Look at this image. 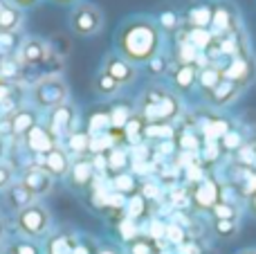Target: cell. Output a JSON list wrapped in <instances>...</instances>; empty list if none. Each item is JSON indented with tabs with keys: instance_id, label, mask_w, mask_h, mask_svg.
Wrapping results in <instances>:
<instances>
[{
	"instance_id": "22",
	"label": "cell",
	"mask_w": 256,
	"mask_h": 254,
	"mask_svg": "<svg viewBox=\"0 0 256 254\" xmlns=\"http://www.w3.org/2000/svg\"><path fill=\"white\" fill-rule=\"evenodd\" d=\"M198 84V68L196 66H178L176 72H173V86L182 92L191 90Z\"/></svg>"
},
{
	"instance_id": "14",
	"label": "cell",
	"mask_w": 256,
	"mask_h": 254,
	"mask_svg": "<svg viewBox=\"0 0 256 254\" xmlns=\"http://www.w3.org/2000/svg\"><path fill=\"white\" fill-rule=\"evenodd\" d=\"M240 90L243 88H240L238 84H234V81H230V79H222L216 88L204 92V99H207V104H212V106L222 108V106H230L234 99H238Z\"/></svg>"
},
{
	"instance_id": "10",
	"label": "cell",
	"mask_w": 256,
	"mask_h": 254,
	"mask_svg": "<svg viewBox=\"0 0 256 254\" xmlns=\"http://www.w3.org/2000/svg\"><path fill=\"white\" fill-rule=\"evenodd\" d=\"M102 70L106 72L110 79H115L120 86H128L137 79V66L128 63L124 56H120V54H108Z\"/></svg>"
},
{
	"instance_id": "48",
	"label": "cell",
	"mask_w": 256,
	"mask_h": 254,
	"mask_svg": "<svg viewBox=\"0 0 256 254\" xmlns=\"http://www.w3.org/2000/svg\"><path fill=\"white\" fill-rule=\"evenodd\" d=\"M146 66L150 68V72H153V74H162V72L166 70V63H164V58H162V56H155L153 61L146 63Z\"/></svg>"
},
{
	"instance_id": "52",
	"label": "cell",
	"mask_w": 256,
	"mask_h": 254,
	"mask_svg": "<svg viewBox=\"0 0 256 254\" xmlns=\"http://www.w3.org/2000/svg\"><path fill=\"white\" fill-rule=\"evenodd\" d=\"M52 2L61 4V7H76V4H79L81 0H52Z\"/></svg>"
},
{
	"instance_id": "37",
	"label": "cell",
	"mask_w": 256,
	"mask_h": 254,
	"mask_svg": "<svg viewBox=\"0 0 256 254\" xmlns=\"http://www.w3.org/2000/svg\"><path fill=\"white\" fill-rule=\"evenodd\" d=\"M212 214L216 216V220H236L238 212H236V207L232 205V202L220 200V202H218V205L212 210Z\"/></svg>"
},
{
	"instance_id": "43",
	"label": "cell",
	"mask_w": 256,
	"mask_h": 254,
	"mask_svg": "<svg viewBox=\"0 0 256 254\" xmlns=\"http://www.w3.org/2000/svg\"><path fill=\"white\" fill-rule=\"evenodd\" d=\"M135 234H137V228H135V220L132 218H124L122 220V236L126 238V241H135Z\"/></svg>"
},
{
	"instance_id": "21",
	"label": "cell",
	"mask_w": 256,
	"mask_h": 254,
	"mask_svg": "<svg viewBox=\"0 0 256 254\" xmlns=\"http://www.w3.org/2000/svg\"><path fill=\"white\" fill-rule=\"evenodd\" d=\"M222 79H225V76H222L220 66L209 63V66H204V68H200V70H198V84H196V86H200V90H202V92H209V90L216 88Z\"/></svg>"
},
{
	"instance_id": "29",
	"label": "cell",
	"mask_w": 256,
	"mask_h": 254,
	"mask_svg": "<svg viewBox=\"0 0 256 254\" xmlns=\"http://www.w3.org/2000/svg\"><path fill=\"white\" fill-rule=\"evenodd\" d=\"M106 162H108V169L110 171L122 174L128 166V151H124V148H120V146L110 148V151L106 153Z\"/></svg>"
},
{
	"instance_id": "40",
	"label": "cell",
	"mask_w": 256,
	"mask_h": 254,
	"mask_svg": "<svg viewBox=\"0 0 256 254\" xmlns=\"http://www.w3.org/2000/svg\"><path fill=\"white\" fill-rule=\"evenodd\" d=\"M173 135V128L168 124H146V130H144V138H158V140H164V138H171Z\"/></svg>"
},
{
	"instance_id": "34",
	"label": "cell",
	"mask_w": 256,
	"mask_h": 254,
	"mask_svg": "<svg viewBox=\"0 0 256 254\" xmlns=\"http://www.w3.org/2000/svg\"><path fill=\"white\" fill-rule=\"evenodd\" d=\"M180 22H182V18H180V14H178L176 9H164V12L160 14V18H158L160 30H166V32L178 30Z\"/></svg>"
},
{
	"instance_id": "13",
	"label": "cell",
	"mask_w": 256,
	"mask_h": 254,
	"mask_svg": "<svg viewBox=\"0 0 256 254\" xmlns=\"http://www.w3.org/2000/svg\"><path fill=\"white\" fill-rule=\"evenodd\" d=\"M20 182L30 189V194L34 198H40V196H48V194L52 192L54 178L43 169V166H32V169L25 171V176H22Z\"/></svg>"
},
{
	"instance_id": "55",
	"label": "cell",
	"mask_w": 256,
	"mask_h": 254,
	"mask_svg": "<svg viewBox=\"0 0 256 254\" xmlns=\"http://www.w3.org/2000/svg\"><path fill=\"white\" fill-rule=\"evenodd\" d=\"M2 236H4V220L0 218V238H2Z\"/></svg>"
},
{
	"instance_id": "15",
	"label": "cell",
	"mask_w": 256,
	"mask_h": 254,
	"mask_svg": "<svg viewBox=\"0 0 256 254\" xmlns=\"http://www.w3.org/2000/svg\"><path fill=\"white\" fill-rule=\"evenodd\" d=\"M70 156L63 151L61 146H56L54 151H50L48 156H43V169L48 171L52 178H66L70 174Z\"/></svg>"
},
{
	"instance_id": "12",
	"label": "cell",
	"mask_w": 256,
	"mask_h": 254,
	"mask_svg": "<svg viewBox=\"0 0 256 254\" xmlns=\"http://www.w3.org/2000/svg\"><path fill=\"white\" fill-rule=\"evenodd\" d=\"M191 200H194V205L198 207V210L212 212L214 207L220 202V184L212 178L200 180V182H196L194 192H191Z\"/></svg>"
},
{
	"instance_id": "2",
	"label": "cell",
	"mask_w": 256,
	"mask_h": 254,
	"mask_svg": "<svg viewBox=\"0 0 256 254\" xmlns=\"http://www.w3.org/2000/svg\"><path fill=\"white\" fill-rule=\"evenodd\" d=\"M137 115L146 124H168L180 115V99L162 86H150L142 94Z\"/></svg>"
},
{
	"instance_id": "7",
	"label": "cell",
	"mask_w": 256,
	"mask_h": 254,
	"mask_svg": "<svg viewBox=\"0 0 256 254\" xmlns=\"http://www.w3.org/2000/svg\"><path fill=\"white\" fill-rule=\"evenodd\" d=\"M16 56L25 68H38L52 56V50H50L48 40L38 38V36H30V38L20 40Z\"/></svg>"
},
{
	"instance_id": "53",
	"label": "cell",
	"mask_w": 256,
	"mask_h": 254,
	"mask_svg": "<svg viewBox=\"0 0 256 254\" xmlns=\"http://www.w3.org/2000/svg\"><path fill=\"white\" fill-rule=\"evenodd\" d=\"M250 212H252V214L256 216V194H252V196H250Z\"/></svg>"
},
{
	"instance_id": "31",
	"label": "cell",
	"mask_w": 256,
	"mask_h": 254,
	"mask_svg": "<svg viewBox=\"0 0 256 254\" xmlns=\"http://www.w3.org/2000/svg\"><path fill=\"white\" fill-rule=\"evenodd\" d=\"M18 48H20V43H18L16 32H9V34L0 32V58H7V56L18 54Z\"/></svg>"
},
{
	"instance_id": "26",
	"label": "cell",
	"mask_w": 256,
	"mask_h": 254,
	"mask_svg": "<svg viewBox=\"0 0 256 254\" xmlns=\"http://www.w3.org/2000/svg\"><path fill=\"white\" fill-rule=\"evenodd\" d=\"M20 68H22V63L18 61V56L0 58V81H4V84L16 81L20 76Z\"/></svg>"
},
{
	"instance_id": "28",
	"label": "cell",
	"mask_w": 256,
	"mask_h": 254,
	"mask_svg": "<svg viewBox=\"0 0 256 254\" xmlns=\"http://www.w3.org/2000/svg\"><path fill=\"white\" fill-rule=\"evenodd\" d=\"M120 88H122V86L117 84L115 79H110V76H108L104 70L99 72L97 79H94V92L102 94V97H110V94H115Z\"/></svg>"
},
{
	"instance_id": "35",
	"label": "cell",
	"mask_w": 256,
	"mask_h": 254,
	"mask_svg": "<svg viewBox=\"0 0 256 254\" xmlns=\"http://www.w3.org/2000/svg\"><path fill=\"white\" fill-rule=\"evenodd\" d=\"M112 187H115V192L117 194H122V196H135V189H137V184H135V178L132 176H128V174H120L115 180H112Z\"/></svg>"
},
{
	"instance_id": "44",
	"label": "cell",
	"mask_w": 256,
	"mask_h": 254,
	"mask_svg": "<svg viewBox=\"0 0 256 254\" xmlns=\"http://www.w3.org/2000/svg\"><path fill=\"white\" fill-rule=\"evenodd\" d=\"M216 232L218 236H232L236 232V223L234 220H216Z\"/></svg>"
},
{
	"instance_id": "8",
	"label": "cell",
	"mask_w": 256,
	"mask_h": 254,
	"mask_svg": "<svg viewBox=\"0 0 256 254\" xmlns=\"http://www.w3.org/2000/svg\"><path fill=\"white\" fill-rule=\"evenodd\" d=\"M74 122H76L74 108H72L70 104H61V106L50 110L48 128L54 138L61 140V138H68L70 133H74Z\"/></svg>"
},
{
	"instance_id": "38",
	"label": "cell",
	"mask_w": 256,
	"mask_h": 254,
	"mask_svg": "<svg viewBox=\"0 0 256 254\" xmlns=\"http://www.w3.org/2000/svg\"><path fill=\"white\" fill-rule=\"evenodd\" d=\"M230 126H227V122H222V120H214V122H209L207 126H204V133H207V138L209 140H218V138H225L227 133H230Z\"/></svg>"
},
{
	"instance_id": "54",
	"label": "cell",
	"mask_w": 256,
	"mask_h": 254,
	"mask_svg": "<svg viewBox=\"0 0 256 254\" xmlns=\"http://www.w3.org/2000/svg\"><path fill=\"white\" fill-rule=\"evenodd\" d=\"M7 7H9V0H0V14H2Z\"/></svg>"
},
{
	"instance_id": "50",
	"label": "cell",
	"mask_w": 256,
	"mask_h": 254,
	"mask_svg": "<svg viewBox=\"0 0 256 254\" xmlns=\"http://www.w3.org/2000/svg\"><path fill=\"white\" fill-rule=\"evenodd\" d=\"M40 0H9V4H14V7L18 9H27V7H34V4H38Z\"/></svg>"
},
{
	"instance_id": "6",
	"label": "cell",
	"mask_w": 256,
	"mask_h": 254,
	"mask_svg": "<svg viewBox=\"0 0 256 254\" xmlns=\"http://www.w3.org/2000/svg\"><path fill=\"white\" fill-rule=\"evenodd\" d=\"M220 70H222V76H225V79L234 81V84H238L240 88H245V86L256 76V61L248 52H243V54L232 56L230 61H225L220 66Z\"/></svg>"
},
{
	"instance_id": "30",
	"label": "cell",
	"mask_w": 256,
	"mask_h": 254,
	"mask_svg": "<svg viewBox=\"0 0 256 254\" xmlns=\"http://www.w3.org/2000/svg\"><path fill=\"white\" fill-rule=\"evenodd\" d=\"M200 56V50L196 45H191L189 40H182L178 48V66H196Z\"/></svg>"
},
{
	"instance_id": "58",
	"label": "cell",
	"mask_w": 256,
	"mask_h": 254,
	"mask_svg": "<svg viewBox=\"0 0 256 254\" xmlns=\"http://www.w3.org/2000/svg\"><path fill=\"white\" fill-rule=\"evenodd\" d=\"M102 254H115V252H112V250H104Z\"/></svg>"
},
{
	"instance_id": "32",
	"label": "cell",
	"mask_w": 256,
	"mask_h": 254,
	"mask_svg": "<svg viewBox=\"0 0 256 254\" xmlns=\"http://www.w3.org/2000/svg\"><path fill=\"white\" fill-rule=\"evenodd\" d=\"M68 148H70L72 153H76V156H84V153H88L90 148V135L88 133H70L68 135Z\"/></svg>"
},
{
	"instance_id": "18",
	"label": "cell",
	"mask_w": 256,
	"mask_h": 254,
	"mask_svg": "<svg viewBox=\"0 0 256 254\" xmlns=\"http://www.w3.org/2000/svg\"><path fill=\"white\" fill-rule=\"evenodd\" d=\"M70 180L74 187L84 189L88 187L90 182L94 180V166H92V160H88V158H76L74 162H72L70 166Z\"/></svg>"
},
{
	"instance_id": "57",
	"label": "cell",
	"mask_w": 256,
	"mask_h": 254,
	"mask_svg": "<svg viewBox=\"0 0 256 254\" xmlns=\"http://www.w3.org/2000/svg\"><path fill=\"white\" fill-rule=\"evenodd\" d=\"M240 254H256V250H245V252H240Z\"/></svg>"
},
{
	"instance_id": "39",
	"label": "cell",
	"mask_w": 256,
	"mask_h": 254,
	"mask_svg": "<svg viewBox=\"0 0 256 254\" xmlns=\"http://www.w3.org/2000/svg\"><path fill=\"white\" fill-rule=\"evenodd\" d=\"M236 160H238V164L240 166H254V162H256V148H254V144H243V146L236 151Z\"/></svg>"
},
{
	"instance_id": "36",
	"label": "cell",
	"mask_w": 256,
	"mask_h": 254,
	"mask_svg": "<svg viewBox=\"0 0 256 254\" xmlns=\"http://www.w3.org/2000/svg\"><path fill=\"white\" fill-rule=\"evenodd\" d=\"M146 212V198L144 196H130L126 202V218H140V216H144Z\"/></svg>"
},
{
	"instance_id": "41",
	"label": "cell",
	"mask_w": 256,
	"mask_h": 254,
	"mask_svg": "<svg viewBox=\"0 0 256 254\" xmlns=\"http://www.w3.org/2000/svg\"><path fill=\"white\" fill-rule=\"evenodd\" d=\"M130 254H155L153 238H135V241H130Z\"/></svg>"
},
{
	"instance_id": "47",
	"label": "cell",
	"mask_w": 256,
	"mask_h": 254,
	"mask_svg": "<svg viewBox=\"0 0 256 254\" xmlns=\"http://www.w3.org/2000/svg\"><path fill=\"white\" fill-rule=\"evenodd\" d=\"M166 236L173 243H184V230H180L178 225H168L166 228Z\"/></svg>"
},
{
	"instance_id": "49",
	"label": "cell",
	"mask_w": 256,
	"mask_h": 254,
	"mask_svg": "<svg viewBox=\"0 0 256 254\" xmlns=\"http://www.w3.org/2000/svg\"><path fill=\"white\" fill-rule=\"evenodd\" d=\"M162 236H166V228H164V223L153 220V223H150V238H162Z\"/></svg>"
},
{
	"instance_id": "23",
	"label": "cell",
	"mask_w": 256,
	"mask_h": 254,
	"mask_svg": "<svg viewBox=\"0 0 256 254\" xmlns=\"http://www.w3.org/2000/svg\"><path fill=\"white\" fill-rule=\"evenodd\" d=\"M144 130H146V122L142 120L137 112H132V117L128 120V124L122 128V133H124V140L130 144H137L140 140H144Z\"/></svg>"
},
{
	"instance_id": "24",
	"label": "cell",
	"mask_w": 256,
	"mask_h": 254,
	"mask_svg": "<svg viewBox=\"0 0 256 254\" xmlns=\"http://www.w3.org/2000/svg\"><path fill=\"white\" fill-rule=\"evenodd\" d=\"M20 22H22V9L14 7V4H9V7L0 14V32H4V34L18 32Z\"/></svg>"
},
{
	"instance_id": "19",
	"label": "cell",
	"mask_w": 256,
	"mask_h": 254,
	"mask_svg": "<svg viewBox=\"0 0 256 254\" xmlns=\"http://www.w3.org/2000/svg\"><path fill=\"white\" fill-rule=\"evenodd\" d=\"M212 18H214V4H209V2L194 4V7H189V12H186V22H189V27L209 30Z\"/></svg>"
},
{
	"instance_id": "42",
	"label": "cell",
	"mask_w": 256,
	"mask_h": 254,
	"mask_svg": "<svg viewBox=\"0 0 256 254\" xmlns=\"http://www.w3.org/2000/svg\"><path fill=\"white\" fill-rule=\"evenodd\" d=\"M222 146L230 148V151H238V148L243 146V142H240V135L236 133V130H230V133L222 138Z\"/></svg>"
},
{
	"instance_id": "4",
	"label": "cell",
	"mask_w": 256,
	"mask_h": 254,
	"mask_svg": "<svg viewBox=\"0 0 256 254\" xmlns=\"http://www.w3.org/2000/svg\"><path fill=\"white\" fill-rule=\"evenodd\" d=\"M104 20H106L104 9L94 2H79L76 7H72L70 18H68L70 30L74 32L76 36H84V38L86 36L99 34V32L104 30Z\"/></svg>"
},
{
	"instance_id": "25",
	"label": "cell",
	"mask_w": 256,
	"mask_h": 254,
	"mask_svg": "<svg viewBox=\"0 0 256 254\" xmlns=\"http://www.w3.org/2000/svg\"><path fill=\"white\" fill-rule=\"evenodd\" d=\"M76 241L70 234H56L48 241V254H74Z\"/></svg>"
},
{
	"instance_id": "20",
	"label": "cell",
	"mask_w": 256,
	"mask_h": 254,
	"mask_svg": "<svg viewBox=\"0 0 256 254\" xmlns=\"http://www.w3.org/2000/svg\"><path fill=\"white\" fill-rule=\"evenodd\" d=\"M112 130V122H110V108H97L90 112L88 117V135H102Z\"/></svg>"
},
{
	"instance_id": "11",
	"label": "cell",
	"mask_w": 256,
	"mask_h": 254,
	"mask_svg": "<svg viewBox=\"0 0 256 254\" xmlns=\"http://www.w3.org/2000/svg\"><path fill=\"white\" fill-rule=\"evenodd\" d=\"M22 140H25V146L32 153H36V156H48L50 151H54L58 146V140L50 133L48 126H40V124H36L34 128L27 130V135Z\"/></svg>"
},
{
	"instance_id": "56",
	"label": "cell",
	"mask_w": 256,
	"mask_h": 254,
	"mask_svg": "<svg viewBox=\"0 0 256 254\" xmlns=\"http://www.w3.org/2000/svg\"><path fill=\"white\" fill-rule=\"evenodd\" d=\"M2 254H16V250H14V248H9V250H4Z\"/></svg>"
},
{
	"instance_id": "27",
	"label": "cell",
	"mask_w": 256,
	"mask_h": 254,
	"mask_svg": "<svg viewBox=\"0 0 256 254\" xmlns=\"http://www.w3.org/2000/svg\"><path fill=\"white\" fill-rule=\"evenodd\" d=\"M186 40H189L191 45H196V48L200 50V52H204V50L212 45L214 40V34L209 30H200V27H189V34H186Z\"/></svg>"
},
{
	"instance_id": "3",
	"label": "cell",
	"mask_w": 256,
	"mask_h": 254,
	"mask_svg": "<svg viewBox=\"0 0 256 254\" xmlns=\"http://www.w3.org/2000/svg\"><path fill=\"white\" fill-rule=\"evenodd\" d=\"M68 94H70L68 84L54 72L36 79V84L32 86V99H34L36 106L45 108V110H52L61 104H68Z\"/></svg>"
},
{
	"instance_id": "59",
	"label": "cell",
	"mask_w": 256,
	"mask_h": 254,
	"mask_svg": "<svg viewBox=\"0 0 256 254\" xmlns=\"http://www.w3.org/2000/svg\"><path fill=\"white\" fill-rule=\"evenodd\" d=\"M0 151H2V144H0Z\"/></svg>"
},
{
	"instance_id": "1",
	"label": "cell",
	"mask_w": 256,
	"mask_h": 254,
	"mask_svg": "<svg viewBox=\"0 0 256 254\" xmlns=\"http://www.w3.org/2000/svg\"><path fill=\"white\" fill-rule=\"evenodd\" d=\"M117 54L132 66L150 63L162 50V30L150 16H130L120 25L115 36Z\"/></svg>"
},
{
	"instance_id": "17",
	"label": "cell",
	"mask_w": 256,
	"mask_h": 254,
	"mask_svg": "<svg viewBox=\"0 0 256 254\" xmlns=\"http://www.w3.org/2000/svg\"><path fill=\"white\" fill-rule=\"evenodd\" d=\"M9 133L16 138H25L27 130L36 126V112L32 108H18L9 115Z\"/></svg>"
},
{
	"instance_id": "5",
	"label": "cell",
	"mask_w": 256,
	"mask_h": 254,
	"mask_svg": "<svg viewBox=\"0 0 256 254\" xmlns=\"http://www.w3.org/2000/svg\"><path fill=\"white\" fill-rule=\"evenodd\" d=\"M50 225H52V216L40 202H32L30 207L20 210L16 214V228L22 236L27 238H40L48 234Z\"/></svg>"
},
{
	"instance_id": "51",
	"label": "cell",
	"mask_w": 256,
	"mask_h": 254,
	"mask_svg": "<svg viewBox=\"0 0 256 254\" xmlns=\"http://www.w3.org/2000/svg\"><path fill=\"white\" fill-rule=\"evenodd\" d=\"M182 254H202L196 243H182Z\"/></svg>"
},
{
	"instance_id": "45",
	"label": "cell",
	"mask_w": 256,
	"mask_h": 254,
	"mask_svg": "<svg viewBox=\"0 0 256 254\" xmlns=\"http://www.w3.org/2000/svg\"><path fill=\"white\" fill-rule=\"evenodd\" d=\"M12 180H14L12 169H9L7 164H0V192H4V189L12 184Z\"/></svg>"
},
{
	"instance_id": "16",
	"label": "cell",
	"mask_w": 256,
	"mask_h": 254,
	"mask_svg": "<svg viewBox=\"0 0 256 254\" xmlns=\"http://www.w3.org/2000/svg\"><path fill=\"white\" fill-rule=\"evenodd\" d=\"M4 202L12 212H20L25 207H30L32 202H36V198L30 194V189L25 187L22 182H12L7 189H4Z\"/></svg>"
},
{
	"instance_id": "33",
	"label": "cell",
	"mask_w": 256,
	"mask_h": 254,
	"mask_svg": "<svg viewBox=\"0 0 256 254\" xmlns=\"http://www.w3.org/2000/svg\"><path fill=\"white\" fill-rule=\"evenodd\" d=\"M130 117H132L130 108L124 106V104H120V106H112V108H110V122H112V128H115V130H122V128H124Z\"/></svg>"
},
{
	"instance_id": "9",
	"label": "cell",
	"mask_w": 256,
	"mask_h": 254,
	"mask_svg": "<svg viewBox=\"0 0 256 254\" xmlns=\"http://www.w3.org/2000/svg\"><path fill=\"white\" fill-rule=\"evenodd\" d=\"M236 18H238V14H236V9L232 4H225V2L214 4V18H212V25H209V32L214 36L234 34V32H238Z\"/></svg>"
},
{
	"instance_id": "46",
	"label": "cell",
	"mask_w": 256,
	"mask_h": 254,
	"mask_svg": "<svg viewBox=\"0 0 256 254\" xmlns=\"http://www.w3.org/2000/svg\"><path fill=\"white\" fill-rule=\"evenodd\" d=\"M14 250H16V254H40V250L34 246V243L30 241H20L14 246Z\"/></svg>"
}]
</instances>
